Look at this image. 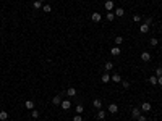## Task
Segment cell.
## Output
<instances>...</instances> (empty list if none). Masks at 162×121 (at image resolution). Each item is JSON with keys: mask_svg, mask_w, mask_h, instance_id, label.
<instances>
[{"mask_svg": "<svg viewBox=\"0 0 162 121\" xmlns=\"http://www.w3.org/2000/svg\"><path fill=\"white\" fill-rule=\"evenodd\" d=\"M60 107H62V110H70V107H71V102H70V100H62Z\"/></svg>", "mask_w": 162, "mask_h": 121, "instance_id": "6da1fadb", "label": "cell"}, {"mask_svg": "<svg viewBox=\"0 0 162 121\" xmlns=\"http://www.w3.org/2000/svg\"><path fill=\"white\" fill-rule=\"evenodd\" d=\"M91 19H92V21H94V23H99V21H101V19H102V16H101V13H97V11H94V13H92V15H91Z\"/></svg>", "mask_w": 162, "mask_h": 121, "instance_id": "7a4b0ae2", "label": "cell"}, {"mask_svg": "<svg viewBox=\"0 0 162 121\" xmlns=\"http://www.w3.org/2000/svg\"><path fill=\"white\" fill-rule=\"evenodd\" d=\"M107 112L109 113H117V112H118V105H117V103H110L109 108H107Z\"/></svg>", "mask_w": 162, "mask_h": 121, "instance_id": "3957f363", "label": "cell"}, {"mask_svg": "<svg viewBox=\"0 0 162 121\" xmlns=\"http://www.w3.org/2000/svg\"><path fill=\"white\" fill-rule=\"evenodd\" d=\"M141 112H144V113L151 112V103H149V102H144L143 105H141Z\"/></svg>", "mask_w": 162, "mask_h": 121, "instance_id": "277c9868", "label": "cell"}, {"mask_svg": "<svg viewBox=\"0 0 162 121\" xmlns=\"http://www.w3.org/2000/svg\"><path fill=\"white\" fill-rule=\"evenodd\" d=\"M110 53H112L113 57H118V55H120V47H118V45L112 47V48H110Z\"/></svg>", "mask_w": 162, "mask_h": 121, "instance_id": "5b68a950", "label": "cell"}, {"mask_svg": "<svg viewBox=\"0 0 162 121\" xmlns=\"http://www.w3.org/2000/svg\"><path fill=\"white\" fill-rule=\"evenodd\" d=\"M141 60L143 61H149L151 60V53L149 52H143V53H141Z\"/></svg>", "mask_w": 162, "mask_h": 121, "instance_id": "8992f818", "label": "cell"}, {"mask_svg": "<svg viewBox=\"0 0 162 121\" xmlns=\"http://www.w3.org/2000/svg\"><path fill=\"white\" fill-rule=\"evenodd\" d=\"M67 95L68 97H75V95H76V89H75V87H68L67 89Z\"/></svg>", "mask_w": 162, "mask_h": 121, "instance_id": "52a82bcc", "label": "cell"}, {"mask_svg": "<svg viewBox=\"0 0 162 121\" xmlns=\"http://www.w3.org/2000/svg\"><path fill=\"white\" fill-rule=\"evenodd\" d=\"M104 6H105L107 11H110V10H113V2H112V0H107V2L104 3Z\"/></svg>", "mask_w": 162, "mask_h": 121, "instance_id": "ba28073f", "label": "cell"}, {"mask_svg": "<svg viewBox=\"0 0 162 121\" xmlns=\"http://www.w3.org/2000/svg\"><path fill=\"white\" fill-rule=\"evenodd\" d=\"M139 31L143 34H146L147 31H149V24H147V23H143V24H141V27H139Z\"/></svg>", "mask_w": 162, "mask_h": 121, "instance_id": "9c48e42d", "label": "cell"}, {"mask_svg": "<svg viewBox=\"0 0 162 121\" xmlns=\"http://www.w3.org/2000/svg\"><path fill=\"white\" fill-rule=\"evenodd\" d=\"M113 15H115V16H118V18H120V16H123V15H125V10H123V8H115Z\"/></svg>", "mask_w": 162, "mask_h": 121, "instance_id": "30bf717a", "label": "cell"}, {"mask_svg": "<svg viewBox=\"0 0 162 121\" xmlns=\"http://www.w3.org/2000/svg\"><path fill=\"white\" fill-rule=\"evenodd\" d=\"M25 107H26L28 110H34V102H33V100H26V102H25Z\"/></svg>", "mask_w": 162, "mask_h": 121, "instance_id": "8fae6325", "label": "cell"}, {"mask_svg": "<svg viewBox=\"0 0 162 121\" xmlns=\"http://www.w3.org/2000/svg\"><path fill=\"white\" fill-rule=\"evenodd\" d=\"M139 115H141V110L139 108H133V112H131V116H133V118L138 120V116H139Z\"/></svg>", "mask_w": 162, "mask_h": 121, "instance_id": "7c38bea8", "label": "cell"}, {"mask_svg": "<svg viewBox=\"0 0 162 121\" xmlns=\"http://www.w3.org/2000/svg\"><path fill=\"white\" fill-rule=\"evenodd\" d=\"M52 103H54V105H60V103H62V97L60 95H55L52 99Z\"/></svg>", "mask_w": 162, "mask_h": 121, "instance_id": "4fadbf2b", "label": "cell"}, {"mask_svg": "<svg viewBox=\"0 0 162 121\" xmlns=\"http://www.w3.org/2000/svg\"><path fill=\"white\" fill-rule=\"evenodd\" d=\"M110 79H112V78H110L109 73H105V74H102V76H101V81H102V82H109Z\"/></svg>", "mask_w": 162, "mask_h": 121, "instance_id": "5bb4252c", "label": "cell"}, {"mask_svg": "<svg viewBox=\"0 0 162 121\" xmlns=\"http://www.w3.org/2000/svg\"><path fill=\"white\" fill-rule=\"evenodd\" d=\"M92 105H94V107H96V108H97V110H101V107H102V100L96 99L94 102H92Z\"/></svg>", "mask_w": 162, "mask_h": 121, "instance_id": "9a60e30c", "label": "cell"}, {"mask_svg": "<svg viewBox=\"0 0 162 121\" xmlns=\"http://www.w3.org/2000/svg\"><path fill=\"white\" fill-rule=\"evenodd\" d=\"M104 68H105V71H110V70H112V68H113V63H112V61H105V65H104Z\"/></svg>", "mask_w": 162, "mask_h": 121, "instance_id": "2e32d148", "label": "cell"}, {"mask_svg": "<svg viewBox=\"0 0 162 121\" xmlns=\"http://www.w3.org/2000/svg\"><path fill=\"white\" fill-rule=\"evenodd\" d=\"M0 120H2V121L8 120V113H7L5 110H2V112H0Z\"/></svg>", "mask_w": 162, "mask_h": 121, "instance_id": "e0dca14e", "label": "cell"}, {"mask_svg": "<svg viewBox=\"0 0 162 121\" xmlns=\"http://www.w3.org/2000/svg\"><path fill=\"white\" fill-rule=\"evenodd\" d=\"M110 78H112L113 82H120V81H122V76H120V74H112Z\"/></svg>", "mask_w": 162, "mask_h": 121, "instance_id": "ac0fdd59", "label": "cell"}, {"mask_svg": "<svg viewBox=\"0 0 162 121\" xmlns=\"http://www.w3.org/2000/svg\"><path fill=\"white\" fill-rule=\"evenodd\" d=\"M105 113H107L105 110H99V112H97V118L99 120H104L105 118Z\"/></svg>", "mask_w": 162, "mask_h": 121, "instance_id": "d6986e66", "label": "cell"}, {"mask_svg": "<svg viewBox=\"0 0 162 121\" xmlns=\"http://www.w3.org/2000/svg\"><path fill=\"white\" fill-rule=\"evenodd\" d=\"M149 84H152V86H156V84H157V76H156V74L149 78Z\"/></svg>", "mask_w": 162, "mask_h": 121, "instance_id": "ffe728a7", "label": "cell"}, {"mask_svg": "<svg viewBox=\"0 0 162 121\" xmlns=\"http://www.w3.org/2000/svg\"><path fill=\"white\" fill-rule=\"evenodd\" d=\"M34 8H36V10H41V8H42V2H39V0H37V2H34Z\"/></svg>", "mask_w": 162, "mask_h": 121, "instance_id": "44dd1931", "label": "cell"}, {"mask_svg": "<svg viewBox=\"0 0 162 121\" xmlns=\"http://www.w3.org/2000/svg\"><path fill=\"white\" fill-rule=\"evenodd\" d=\"M42 11L50 13V11H52V6H50V5H44V6H42Z\"/></svg>", "mask_w": 162, "mask_h": 121, "instance_id": "7402d4cb", "label": "cell"}, {"mask_svg": "<svg viewBox=\"0 0 162 121\" xmlns=\"http://www.w3.org/2000/svg\"><path fill=\"white\" fill-rule=\"evenodd\" d=\"M113 19H115V15L110 13V11H107V21H113Z\"/></svg>", "mask_w": 162, "mask_h": 121, "instance_id": "603a6c76", "label": "cell"}, {"mask_svg": "<svg viewBox=\"0 0 162 121\" xmlns=\"http://www.w3.org/2000/svg\"><path fill=\"white\" fill-rule=\"evenodd\" d=\"M122 42H123V37H122V36H117V37H115V44H117V45H120Z\"/></svg>", "mask_w": 162, "mask_h": 121, "instance_id": "cb8c5ba5", "label": "cell"}, {"mask_svg": "<svg viewBox=\"0 0 162 121\" xmlns=\"http://www.w3.org/2000/svg\"><path fill=\"white\" fill-rule=\"evenodd\" d=\"M31 116L33 118H39V112L37 110H31Z\"/></svg>", "mask_w": 162, "mask_h": 121, "instance_id": "d4e9b609", "label": "cell"}, {"mask_svg": "<svg viewBox=\"0 0 162 121\" xmlns=\"http://www.w3.org/2000/svg\"><path fill=\"white\" fill-rule=\"evenodd\" d=\"M83 112H84V108H83V105H78V107H76V113H78V115H81Z\"/></svg>", "mask_w": 162, "mask_h": 121, "instance_id": "484cf974", "label": "cell"}, {"mask_svg": "<svg viewBox=\"0 0 162 121\" xmlns=\"http://www.w3.org/2000/svg\"><path fill=\"white\" fill-rule=\"evenodd\" d=\"M149 44H151L152 47H156V45H157V39H156V37H152V39L149 40Z\"/></svg>", "mask_w": 162, "mask_h": 121, "instance_id": "4316f807", "label": "cell"}, {"mask_svg": "<svg viewBox=\"0 0 162 121\" xmlns=\"http://www.w3.org/2000/svg\"><path fill=\"white\" fill-rule=\"evenodd\" d=\"M73 121H83V116H81V115H75Z\"/></svg>", "mask_w": 162, "mask_h": 121, "instance_id": "83f0119b", "label": "cell"}, {"mask_svg": "<svg viewBox=\"0 0 162 121\" xmlns=\"http://www.w3.org/2000/svg\"><path fill=\"white\" fill-rule=\"evenodd\" d=\"M122 86H123V89H130V82H128V81H123Z\"/></svg>", "mask_w": 162, "mask_h": 121, "instance_id": "f1b7e54d", "label": "cell"}, {"mask_svg": "<svg viewBox=\"0 0 162 121\" xmlns=\"http://www.w3.org/2000/svg\"><path fill=\"white\" fill-rule=\"evenodd\" d=\"M133 21H135V23L141 21V16H139V15H135V16H133Z\"/></svg>", "mask_w": 162, "mask_h": 121, "instance_id": "f546056e", "label": "cell"}, {"mask_svg": "<svg viewBox=\"0 0 162 121\" xmlns=\"http://www.w3.org/2000/svg\"><path fill=\"white\" fill-rule=\"evenodd\" d=\"M156 76H162V68H157L156 70Z\"/></svg>", "mask_w": 162, "mask_h": 121, "instance_id": "4dcf8cb0", "label": "cell"}, {"mask_svg": "<svg viewBox=\"0 0 162 121\" xmlns=\"http://www.w3.org/2000/svg\"><path fill=\"white\" fill-rule=\"evenodd\" d=\"M138 121H146V116H144V115H139V116H138Z\"/></svg>", "mask_w": 162, "mask_h": 121, "instance_id": "1f68e13d", "label": "cell"}, {"mask_svg": "<svg viewBox=\"0 0 162 121\" xmlns=\"http://www.w3.org/2000/svg\"><path fill=\"white\" fill-rule=\"evenodd\" d=\"M157 84L162 86V76H157Z\"/></svg>", "mask_w": 162, "mask_h": 121, "instance_id": "d6a6232c", "label": "cell"}, {"mask_svg": "<svg viewBox=\"0 0 162 121\" xmlns=\"http://www.w3.org/2000/svg\"><path fill=\"white\" fill-rule=\"evenodd\" d=\"M39 2H47V0H39Z\"/></svg>", "mask_w": 162, "mask_h": 121, "instance_id": "836d02e7", "label": "cell"}]
</instances>
